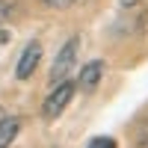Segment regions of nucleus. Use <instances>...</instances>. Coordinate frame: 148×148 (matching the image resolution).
I'll return each instance as SVG.
<instances>
[{
    "mask_svg": "<svg viewBox=\"0 0 148 148\" xmlns=\"http://www.w3.org/2000/svg\"><path fill=\"white\" fill-rule=\"evenodd\" d=\"M104 59H92V62H86L80 68V77H77V89L80 92H95L98 83L104 80Z\"/></svg>",
    "mask_w": 148,
    "mask_h": 148,
    "instance_id": "4",
    "label": "nucleus"
},
{
    "mask_svg": "<svg viewBox=\"0 0 148 148\" xmlns=\"http://www.w3.org/2000/svg\"><path fill=\"white\" fill-rule=\"evenodd\" d=\"M39 62H42V42H30V45L21 51V56H18L15 77H18V80H30L33 74H36V68H39Z\"/></svg>",
    "mask_w": 148,
    "mask_h": 148,
    "instance_id": "3",
    "label": "nucleus"
},
{
    "mask_svg": "<svg viewBox=\"0 0 148 148\" xmlns=\"http://www.w3.org/2000/svg\"><path fill=\"white\" fill-rule=\"evenodd\" d=\"M119 3H121V6H125V9H130L133 3H136V0H119Z\"/></svg>",
    "mask_w": 148,
    "mask_h": 148,
    "instance_id": "10",
    "label": "nucleus"
},
{
    "mask_svg": "<svg viewBox=\"0 0 148 148\" xmlns=\"http://www.w3.org/2000/svg\"><path fill=\"white\" fill-rule=\"evenodd\" d=\"M86 148H119V145H116L113 136H95V139H89Z\"/></svg>",
    "mask_w": 148,
    "mask_h": 148,
    "instance_id": "6",
    "label": "nucleus"
},
{
    "mask_svg": "<svg viewBox=\"0 0 148 148\" xmlns=\"http://www.w3.org/2000/svg\"><path fill=\"white\" fill-rule=\"evenodd\" d=\"M77 95V83L74 80H59V83H53V89L47 92V98L42 101V119H47V121H53V119H59L65 113V107L71 104V98Z\"/></svg>",
    "mask_w": 148,
    "mask_h": 148,
    "instance_id": "1",
    "label": "nucleus"
},
{
    "mask_svg": "<svg viewBox=\"0 0 148 148\" xmlns=\"http://www.w3.org/2000/svg\"><path fill=\"white\" fill-rule=\"evenodd\" d=\"M9 42H12V33H9V30H3V27H0V51H3V47H6Z\"/></svg>",
    "mask_w": 148,
    "mask_h": 148,
    "instance_id": "8",
    "label": "nucleus"
},
{
    "mask_svg": "<svg viewBox=\"0 0 148 148\" xmlns=\"http://www.w3.org/2000/svg\"><path fill=\"white\" fill-rule=\"evenodd\" d=\"M42 3H45L47 9H68L71 3H77V0H42Z\"/></svg>",
    "mask_w": 148,
    "mask_h": 148,
    "instance_id": "7",
    "label": "nucleus"
},
{
    "mask_svg": "<svg viewBox=\"0 0 148 148\" xmlns=\"http://www.w3.org/2000/svg\"><path fill=\"white\" fill-rule=\"evenodd\" d=\"M77 51H80V36H71V39L59 47V53H56L53 65H51V86L59 83V80H65L71 74L74 62H77Z\"/></svg>",
    "mask_w": 148,
    "mask_h": 148,
    "instance_id": "2",
    "label": "nucleus"
},
{
    "mask_svg": "<svg viewBox=\"0 0 148 148\" xmlns=\"http://www.w3.org/2000/svg\"><path fill=\"white\" fill-rule=\"evenodd\" d=\"M12 12V3H6V0H0V18H9Z\"/></svg>",
    "mask_w": 148,
    "mask_h": 148,
    "instance_id": "9",
    "label": "nucleus"
},
{
    "mask_svg": "<svg viewBox=\"0 0 148 148\" xmlns=\"http://www.w3.org/2000/svg\"><path fill=\"white\" fill-rule=\"evenodd\" d=\"M18 130H21V119H15V116L0 119V148H9L12 142H15Z\"/></svg>",
    "mask_w": 148,
    "mask_h": 148,
    "instance_id": "5",
    "label": "nucleus"
}]
</instances>
